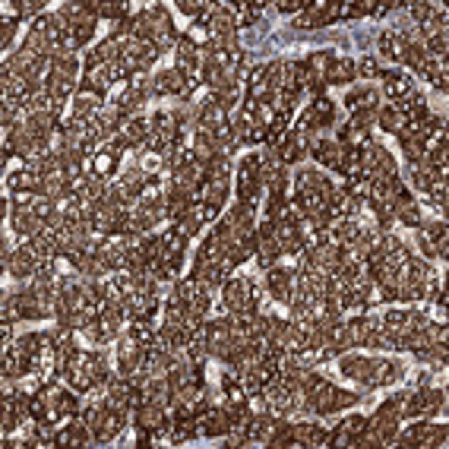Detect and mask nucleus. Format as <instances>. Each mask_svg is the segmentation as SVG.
<instances>
[{
  "label": "nucleus",
  "mask_w": 449,
  "mask_h": 449,
  "mask_svg": "<svg viewBox=\"0 0 449 449\" xmlns=\"http://www.w3.org/2000/svg\"><path fill=\"white\" fill-rule=\"evenodd\" d=\"M352 402H358L354 393H345V389L332 386V383H323V386L317 389V395L310 399V408L317 411V415H336V411L348 408Z\"/></svg>",
  "instance_id": "nucleus-1"
},
{
  "label": "nucleus",
  "mask_w": 449,
  "mask_h": 449,
  "mask_svg": "<svg viewBox=\"0 0 449 449\" xmlns=\"http://www.w3.org/2000/svg\"><path fill=\"white\" fill-rule=\"evenodd\" d=\"M269 288H272V294H276V301H282V304H294L297 272L294 269H282V266L269 269Z\"/></svg>",
  "instance_id": "nucleus-2"
},
{
  "label": "nucleus",
  "mask_w": 449,
  "mask_h": 449,
  "mask_svg": "<svg viewBox=\"0 0 449 449\" xmlns=\"http://www.w3.org/2000/svg\"><path fill=\"white\" fill-rule=\"evenodd\" d=\"M399 377V364L386 358H370V370H367V383L370 386H386Z\"/></svg>",
  "instance_id": "nucleus-3"
},
{
  "label": "nucleus",
  "mask_w": 449,
  "mask_h": 449,
  "mask_svg": "<svg viewBox=\"0 0 449 449\" xmlns=\"http://www.w3.org/2000/svg\"><path fill=\"white\" fill-rule=\"evenodd\" d=\"M276 155H278V162L282 165H291V162H301L307 155V143H304V136H285L282 143L276 145Z\"/></svg>",
  "instance_id": "nucleus-4"
},
{
  "label": "nucleus",
  "mask_w": 449,
  "mask_h": 449,
  "mask_svg": "<svg viewBox=\"0 0 449 449\" xmlns=\"http://www.w3.org/2000/svg\"><path fill=\"white\" fill-rule=\"evenodd\" d=\"M345 104L352 114H367V111H377L380 102H377V92L373 89H352L345 95Z\"/></svg>",
  "instance_id": "nucleus-5"
},
{
  "label": "nucleus",
  "mask_w": 449,
  "mask_h": 449,
  "mask_svg": "<svg viewBox=\"0 0 449 449\" xmlns=\"http://www.w3.org/2000/svg\"><path fill=\"white\" fill-rule=\"evenodd\" d=\"M383 83H386V95L389 98H405L408 92H415L411 89V79L408 77H402V73H389V70H383Z\"/></svg>",
  "instance_id": "nucleus-6"
},
{
  "label": "nucleus",
  "mask_w": 449,
  "mask_h": 449,
  "mask_svg": "<svg viewBox=\"0 0 449 449\" xmlns=\"http://www.w3.org/2000/svg\"><path fill=\"white\" fill-rule=\"evenodd\" d=\"M342 373L345 377H354V380L367 383V370H370V358H361V354H352V358H342Z\"/></svg>",
  "instance_id": "nucleus-7"
},
{
  "label": "nucleus",
  "mask_w": 449,
  "mask_h": 449,
  "mask_svg": "<svg viewBox=\"0 0 449 449\" xmlns=\"http://www.w3.org/2000/svg\"><path fill=\"white\" fill-rule=\"evenodd\" d=\"M358 77V73H354V63L352 61H336L329 67V73H326V83H352V79Z\"/></svg>",
  "instance_id": "nucleus-8"
},
{
  "label": "nucleus",
  "mask_w": 449,
  "mask_h": 449,
  "mask_svg": "<svg viewBox=\"0 0 449 449\" xmlns=\"http://www.w3.org/2000/svg\"><path fill=\"white\" fill-rule=\"evenodd\" d=\"M336 430H339V434H345V436H348V443H352L354 436H358V434H364V430H367V418L352 415V418H345V421H342Z\"/></svg>",
  "instance_id": "nucleus-9"
},
{
  "label": "nucleus",
  "mask_w": 449,
  "mask_h": 449,
  "mask_svg": "<svg viewBox=\"0 0 449 449\" xmlns=\"http://www.w3.org/2000/svg\"><path fill=\"white\" fill-rule=\"evenodd\" d=\"M395 219H402V225L421 228V209H418V203H408V206H399V209H395Z\"/></svg>",
  "instance_id": "nucleus-10"
},
{
  "label": "nucleus",
  "mask_w": 449,
  "mask_h": 449,
  "mask_svg": "<svg viewBox=\"0 0 449 449\" xmlns=\"http://www.w3.org/2000/svg\"><path fill=\"white\" fill-rule=\"evenodd\" d=\"M57 408H61V411H63V415H77V411H79V399H77V393H57Z\"/></svg>",
  "instance_id": "nucleus-11"
},
{
  "label": "nucleus",
  "mask_w": 449,
  "mask_h": 449,
  "mask_svg": "<svg viewBox=\"0 0 449 449\" xmlns=\"http://www.w3.org/2000/svg\"><path fill=\"white\" fill-rule=\"evenodd\" d=\"M354 73H358V77H364V79L383 77V70L377 67V61H373V57H364V61H361V63H354Z\"/></svg>",
  "instance_id": "nucleus-12"
},
{
  "label": "nucleus",
  "mask_w": 449,
  "mask_h": 449,
  "mask_svg": "<svg viewBox=\"0 0 449 449\" xmlns=\"http://www.w3.org/2000/svg\"><path fill=\"white\" fill-rule=\"evenodd\" d=\"M13 32H16V22L7 19V22H3V48H10V42H13Z\"/></svg>",
  "instance_id": "nucleus-13"
}]
</instances>
